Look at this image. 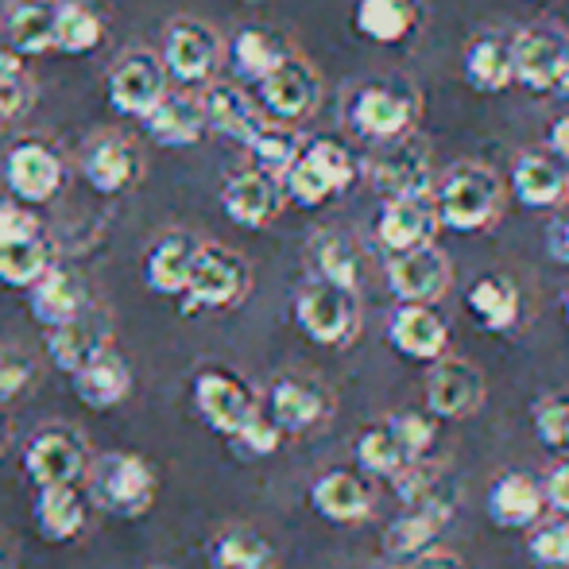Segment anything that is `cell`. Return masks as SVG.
I'll list each match as a JSON object with an SVG mask.
<instances>
[{
	"label": "cell",
	"mask_w": 569,
	"mask_h": 569,
	"mask_svg": "<svg viewBox=\"0 0 569 569\" xmlns=\"http://www.w3.org/2000/svg\"><path fill=\"white\" fill-rule=\"evenodd\" d=\"M500 179L480 163H461L438 182L435 190V213L438 226L453 232H480L500 213Z\"/></svg>",
	"instance_id": "cell-1"
},
{
	"label": "cell",
	"mask_w": 569,
	"mask_h": 569,
	"mask_svg": "<svg viewBox=\"0 0 569 569\" xmlns=\"http://www.w3.org/2000/svg\"><path fill=\"white\" fill-rule=\"evenodd\" d=\"M86 477H90V488H86L90 503H98L109 516L140 519L156 500V469L140 453H106L86 469Z\"/></svg>",
	"instance_id": "cell-2"
},
{
	"label": "cell",
	"mask_w": 569,
	"mask_h": 569,
	"mask_svg": "<svg viewBox=\"0 0 569 569\" xmlns=\"http://www.w3.org/2000/svg\"><path fill=\"white\" fill-rule=\"evenodd\" d=\"M252 287V268L244 263V256H237L232 248L221 244H202L190 263L187 287H182L179 302L182 315H198V310H229Z\"/></svg>",
	"instance_id": "cell-3"
},
{
	"label": "cell",
	"mask_w": 569,
	"mask_h": 569,
	"mask_svg": "<svg viewBox=\"0 0 569 569\" xmlns=\"http://www.w3.org/2000/svg\"><path fill=\"white\" fill-rule=\"evenodd\" d=\"M357 291H349V287L315 279L295 295V326L315 345H326V349L349 345L357 338Z\"/></svg>",
	"instance_id": "cell-4"
},
{
	"label": "cell",
	"mask_w": 569,
	"mask_h": 569,
	"mask_svg": "<svg viewBox=\"0 0 569 569\" xmlns=\"http://www.w3.org/2000/svg\"><path fill=\"white\" fill-rule=\"evenodd\" d=\"M190 399H194L198 419L221 438H229L260 411V399L248 388V380L229 368H202L190 383Z\"/></svg>",
	"instance_id": "cell-5"
},
{
	"label": "cell",
	"mask_w": 569,
	"mask_h": 569,
	"mask_svg": "<svg viewBox=\"0 0 569 569\" xmlns=\"http://www.w3.org/2000/svg\"><path fill=\"white\" fill-rule=\"evenodd\" d=\"M318 98H322V78L310 62L287 54L276 70L256 82V106H260L263 117H271L276 124H299L318 109Z\"/></svg>",
	"instance_id": "cell-6"
},
{
	"label": "cell",
	"mask_w": 569,
	"mask_h": 569,
	"mask_svg": "<svg viewBox=\"0 0 569 569\" xmlns=\"http://www.w3.org/2000/svg\"><path fill=\"white\" fill-rule=\"evenodd\" d=\"M67 163L62 156L39 136H23L8 148L4 156V182L16 202L23 206H47L62 190Z\"/></svg>",
	"instance_id": "cell-7"
},
{
	"label": "cell",
	"mask_w": 569,
	"mask_h": 569,
	"mask_svg": "<svg viewBox=\"0 0 569 569\" xmlns=\"http://www.w3.org/2000/svg\"><path fill=\"white\" fill-rule=\"evenodd\" d=\"M167 86H171V74L163 67V54L148 47L124 51L109 70V101L124 117H148L167 98Z\"/></svg>",
	"instance_id": "cell-8"
},
{
	"label": "cell",
	"mask_w": 569,
	"mask_h": 569,
	"mask_svg": "<svg viewBox=\"0 0 569 569\" xmlns=\"http://www.w3.org/2000/svg\"><path fill=\"white\" fill-rule=\"evenodd\" d=\"M218 62H221V39L210 23L194 20V16H179V20L167 23L163 67L174 82H182V86L210 82Z\"/></svg>",
	"instance_id": "cell-9"
},
{
	"label": "cell",
	"mask_w": 569,
	"mask_h": 569,
	"mask_svg": "<svg viewBox=\"0 0 569 569\" xmlns=\"http://www.w3.org/2000/svg\"><path fill=\"white\" fill-rule=\"evenodd\" d=\"M488 383L472 360L465 357H438L430 360L427 376V407L438 419H469L485 407Z\"/></svg>",
	"instance_id": "cell-10"
},
{
	"label": "cell",
	"mask_w": 569,
	"mask_h": 569,
	"mask_svg": "<svg viewBox=\"0 0 569 569\" xmlns=\"http://www.w3.org/2000/svg\"><path fill=\"white\" fill-rule=\"evenodd\" d=\"M86 469H90V457H86V446L74 430L47 427L23 450V472H28L36 488L78 485L86 477Z\"/></svg>",
	"instance_id": "cell-11"
},
{
	"label": "cell",
	"mask_w": 569,
	"mask_h": 569,
	"mask_svg": "<svg viewBox=\"0 0 569 569\" xmlns=\"http://www.w3.org/2000/svg\"><path fill=\"white\" fill-rule=\"evenodd\" d=\"M450 279H453L450 260H446L435 244L391 252L388 287L399 302H430V307H435V302L450 291Z\"/></svg>",
	"instance_id": "cell-12"
},
{
	"label": "cell",
	"mask_w": 569,
	"mask_h": 569,
	"mask_svg": "<svg viewBox=\"0 0 569 569\" xmlns=\"http://www.w3.org/2000/svg\"><path fill=\"white\" fill-rule=\"evenodd\" d=\"M106 349H109V315L101 307H93V302H86L70 322L47 330V357L67 376H74L78 368H86Z\"/></svg>",
	"instance_id": "cell-13"
},
{
	"label": "cell",
	"mask_w": 569,
	"mask_h": 569,
	"mask_svg": "<svg viewBox=\"0 0 569 569\" xmlns=\"http://www.w3.org/2000/svg\"><path fill=\"white\" fill-rule=\"evenodd\" d=\"M287 194L283 182L276 174L260 171V167H244V171L229 174V182L221 187V206L237 226L244 229H263L279 218Z\"/></svg>",
	"instance_id": "cell-14"
},
{
	"label": "cell",
	"mask_w": 569,
	"mask_h": 569,
	"mask_svg": "<svg viewBox=\"0 0 569 569\" xmlns=\"http://www.w3.org/2000/svg\"><path fill=\"white\" fill-rule=\"evenodd\" d=\"M415 101L411 93L396 90V86H365V90H357V98H352V128H357L360 136H368V140H399V136L411 132L415 124Z\"/></svg>",
	"instance_id": "cell-15"
},
{
	"label": "cell",
	"mask_w": 569,
	"mask_h": 569,
	"mask_svg": "<svg viewBox=\"0 0 569 569\" xmlns=\"http://www.w3.org/2000/svg\"><path fill=\"white\" fill-rule=\"evenodd\" d=\"M569 43L558 31L550 28H527L511 39V70H516V82H523L527 90L547 93L555 90L558 74L566 67Z\"/></svg>",
	"instance_id": "cell-16"
},
{
	"label": "cell",
	"mask_w": 569,
	"mask_h": 569,
	"mask_svg": "<svg viewBox=\"0 0 569 569\" xmlns=\"http://www.w3.org/2000/svg\"><path fill=\"white\" fill-rule=\"evenodd\" d=\"M485 511L500 531H527L547 511V496H542V485L531 472H503L488 488Z\"/></svg>",
	"instance_id": "cell-17"
},
{
	"label": "cell",
	"mask_w": 569,
	"mask_h": 569,
	"mask_svg": "<svg viewBox=\"0 0 569 569\" xmlns=\"http://www.w3.org/2000/svg\"><path fill=\"white\" fill-rule=\"evenodd\" d=\"M388 341L407 360H438L450 345V330L430 302H399L388 322Z\"/></svg>",
	"instance_id": "cell-18"
},
{
	"label": "cell",
	"mask_w": 569,
	"mask_h": 569,
	"mask_svg": "<svg viewBox=\"0 0 569 569\" xmlns=\"http://www.w3.org/2000/svg\"><path fill=\"white\" fill-rule=\"evenodd\" d=\"M36 531L47 542H74L90 523V492L82 485H47L31 503Z\"/></svg>",
	"instance_id": "cell-19"
},
{
	"label": "cell",
	"mask_w": 569,
	"mask_h": 569,
	"mask_svg": "<svg viewBox=\"0 0 569 569\" xmlns=\"http://www.w3.org/2000/svg\"><path fill=\"white\" fill-rule=\"evenodd\" d=\"M376 190L383 198H422L430 194V151L419 136L391 140L388 156L376 163Z\"/></svg>",
	"instance_id": "cell-20"
},
{
	"label": "cell",
	"mask_w": 569,
	"mask_h": 569,
	"mask_svg": "<svg viewBox=\"0 0 569 569\" xmlns=\"http://www.w3.org/2000/svg\"><path fill=\"white\" fill-rule=\"evenodd\" d=\"M438 229L435 202L422 198H383L380 213H376V240L388 252H407V248L430 244Z\"/></svg>",
	"instance_id": "cell-21"
},
{
	"label": "cell",
	"mask_w": 569,
	"mask_h": 569,
	"mask_svg": "<svg viewBox=\"0 0 569 569\" xmlns=\"http://www.w3.org/2000/svg\"><path fill=\"white\" fill-rule=\"evenodd\" d=\"M263 411L271 415L283 435H307L315 430L318 422L330 415V399L318 383L310 380H299V376H283L268 388V407Z\"/></svg>",
	"instance_id": "cell-22"
},
{
	"label": "cell",
	"mask_w": 569,
	"mask_h": 569,
	"mask_svg": "<svg viewBox=\"0 0 569 569\" xmlns=\"http://www.w3.org/2000/svg\"><path fill=\"white\" fill-rule=\"evenodd\" d=\"M28 310L31 318H36L43 330H54V326L70 322V318L78 315V310L90 302V295H86V283L78 271L62 268V263H51V268L43 271V276L36 279V283L28 287Z\"/></svg>",
	"instance_id": "cell-23"
},
{
	"label": "cell",
	"mask_w": 569,
	"mask_h": 569,
	"mask_svg": "<svg viewBox=\"0 0 569 569\" xmlns=\"http://www.w3.org/2000/svg\"><path fill=\"white\" fill-rule=\"evenodd\" d=\"M310 508H315L326 523H338V527L360 523V519H368V511H372V488H368V480L357 477V472L330 469L310 485Z\"/></svg>",
	"instance_id": "cell-24"
},
{
	"label": "cell",
	"mask_w": 569,
	"mask_h": 569,
	"mask_svg": "<svg viewBox=\"0 0 569 569\" xmlns=\"http://www.w3.org/2000/svg\"><path fill=\"white\" fill-rule=\"evenodd\" d=\"M140 167H143L140 151H136V143L124 140V136H101L82 156L86 182H90L98 194H120V190L136 187Z\"/></svg>",
	"instance_id": "cell-25"
},
{
	"label": "cell",
	"mask_w": 569,
	"mask_h": 569,
	"mask_svg": "<svg viewBox=\"0 0 569 569\" xmlns=\"http://www.w3.org/2000/svg\"><path fill=\"white\" fill-rule=\"evenodd\" d=\"M198 248L202 240L190 237V232H163L156 244L148 248L143 256V279L156 295H167V299H179L182 287H187V276H190V263H194Z\"/></svg>",
	"instance_id": "cell-26"
},
{
	"label": "cell",
	"mask_w": 569,
	"mask_h": 569,
	"mask_svg": "<svg viewBox=\"0 0 569 569\" xmlns=\"http://www.w3.org/2000/svg\"><path fill=\"white\" fill-rule=\"evenodd\" d=\"M453 519V503H419V508H403V516L383 531V550L391 558H415L430 550Z\"/></svg>",
	"instance_id": "cell-27"
},
{
	"label": "cell",
	"mask_w": 569,
	"mask_h": 569,
	"mask_svg": "<svg viewBox=\"0 0 569 569\" xmlns=\"http://www.w3.org/2000/svg\"><path fill=\"white\" fill-rule=\"evenodd\" d=\"M148 136L163 148H194L210 124H206V109H202V98H190V93H167L148 117Z\"/></svg>",
	"instance_id": "cell-28"
},
{
	"label": "cell",
	"mask_w": 569,
	"mask_h": 569,
	"mask_svg": "<svg viewBox=\"0 0 569 569\" xmlns=\"http://www.w3.org/2000/svg\"><path fill=\"white\" fill-rule=\"evenodd\" d=\"M202 109H206V124H210V132L229 136V140L244 143V148H248V140L263 128L260 106H256V101L232 82H213L210 90L202 93Z\"/></svg>",
	"instance_id": "cell-29"
},
{
	"label": "cell",
	"mask_w": 569,
	"mask_h": 569,
	"mask_svg": "<svg viewBox=\"0 0 569 569\" xmlns=\"http://www.w3.org/2000/svg\"><path fill=\"white\" fill-rule=\"evenodd\" d=\"M70 380H74V396L82 399L90 411H113L117 403L128 399V391H132V368H128L113 349H106L86 368H78Z\"/></svg>",
	"instance_id": "cell-30"
},
{
	"label": "cell",
	"mask_w": 569,
	"mask_h": 569,
	"mask_svg": "<svg viewBox=\"0 0 569 569\" xmlns=\"http://www.w3.org/2000/svg\"><path fill=\"white\" fill-rule=\"evenodd\" d=\"M465 307H469L472 322L488 333H503L519 322V287L508 276H480L477 283L465 291Z\"/></svg>",
	"instance_id": "cell-31"
},
{
	"label": "cell",
	"mask_w": 569,
	"mask_h": 569,
	"mask_svg": "<svg viewBox=\"0 0 569 569\" xmlns=\"http://www.w3.org/2000/svg\"><path fill=\"white\" fill-rule=\"evenodd\" d=\"M62 0H12L4 12L8 43L20 54H43L54 47V20Z\"/></svg>",
	"instance_id": "cell-32"
},
{
	"label": "cell",
	"mask_w": 569,
	"mask_h": 569,
	"mask_svg": "<svg viewBox=\"0 0 569 569\" xmlns=\"http://www.w3.org/2000/svg\"><path fill=\"white\" fill-rule=\"evenodd\" d=\"M511 190L527 210H550L566 198V171L555 156H523L511 171Z\"/></svg>",
	"instance_id": "cell-33"
},
{
	"label": "cell",
	"mask_w": 569,
	"mask_h": 569,
	"mask_svg": "<svg viewBox=\"0 0 569 569\" xmlns=\"http://www.w3.org/2000/svg\"><path fill=\"white\" fill-rule=\"evenodd\" d=\"M465 82L477 93H503L516 82L511 70V39L503 36H480L465 51Z\"/></svg>",
	"instance_id": "cell-34"
},
{
	"label": "cell",
	"mask_w": 569,
	"mask_h": 569,
	"mask_svg": "<svg viewBox=\"0 0 569 569\" xmlns=\"http://www.w3.org/2000/svg\"><path fill=\"white\" fill-rule=\"evenodd\" d=\"M352 23L372 43H403L419 23L415 0H357Z\"/></svg>",
	"instance_id": "cell-35"
},
{
	"label": "cell",
	"mask_w": 569,
	"mask_h": 569,
	"mask_svg": "<svg viewBox=\"0 0 569 569\" xmlns=\"http://www.w3.org/2000/svg\"><path fill=\"white\" fill-rule=\"evenodd\" d=\"M229 59L232 67H237L240 78H248V82H260L268 70H276L279 62L287 59V47L283 39L276 36V31L268 28H240L237 36H232L229 43Z\"/></svg>",
	"instance_id": "cell-36"
},
{
	"label": "cell",
	"mask_w": 569,
	"mask_h": 569,
	"mask_svg": "<svg viewBox=\"0 0 569 569\" xmlns=\"http://www.w3.org/2000/svg\"><path fill=\"white\" fill-rule=\"evenodd\" d=\"M310 263H315L318 279L357 291L360 256H357V248H352L349 237H341V232H318V237L310 240Z\"/></svg>",
	"instance_id": "cell-37"
},
{
	"label": "cell",
	"mask_w": 569,
	"mask_h": 569,
	"mask_svg": "<svg viewBox=\"0 0 569 569\" xmlns=\"http://www.w3.org/2000/svg\"><path fill=\"white\" fill-rule=\"evenodd\" d=\"M51 263H54V244L43 232L31 240H16V244H0V283L28 291Z\"/></svg>",
	"instance_id": "cell-38"
},
{
	"label": "cell",
	"mask_w": 569,
	"mask_h": 569,
	"mask_svg": "<svg viewBox=\"0 0 569 569\" xmlns=\"http://www.w3.org/2000/svg\"><path fill=\"white\" fill-rule=\"evenodd\" d=\"M391 485H396V496L403 500V508H419V503H457L450 480H446L442 469L430 465L427 457L407 461L399 472H391Z\"/></svg>",
	"instance_id": "cell-39"
},
{
	"label": "cell",
	"mask_w": 569,
	"mask_h": 569,
	"mask_svg": "<svg viewBox=\"0 0 569 569\" xmlns=\"http://www.w3.org/2000/svg\"><path fill=\"white\" fill-rule=\"evenodd\" d=\"M106 39V20L82 0H62L59 20H54V51L86 54Z\"/></svg>",
	"instance_id": "cell-40"
},
{
	"label": "cell",
	"mask_w": 569,
	"mask_h": 569,
	"mask_svg": "<svg viewBox=\"0 0 569 569\" xmlns=\"http://www.w3.org/2000/svg\"><path fill=\"white\" fill-rule=\"evenodd\" d=\"M271 547L263 535L248 527H232L210 542V569H268Z\"/></svg>",
	"instance_id": "cell-41"
},
{
	"label": "cell",
	"mask_w": 569,
	"mask_h": 569,
	"mask_svg": "<svg viewBox=\"0 0 569 569\" xmlns=\"http://www.w3.org/2000/svg\"><path fill=\"white\" fill-rule=\"evenodd\" d=\"M352 453H357L360 469L372 472V477H391V472H399L407 461H411L388 419L376 422V427H368L365 435L357 438V450H352Z\"/></svg>",
	"instance_id": "cell-42"
},
{
	"label": "cell",
	"mask_w": 569,
	"mask_h": 569,
	"mask_svg": "<svg viewBox=\"0 0 569 569\" xmlns=\"http://www.w3.org/2000/svg\"><path fill=\"white\" fill-rule=\"evenodd\" d=\"M248 151H252V163L260 167V171H268V174H276V179H283L287 174V167L299 159V151H302V136L295 132V128H287V124H268L263 120V128L260 132L248 140Z\"/></svg>",
	"instance_id": "cell-43"
},
{
	"label": "cell",
	"mask_w": 569,
	"mask_h": 569,
	"mask_svg": "<svg viewBox=\"0 0 569 569\" xmlns=\"http://www.w3.org/2000/svg\"><path fill=\"white\" fill-rule=\"evenodd\" d=\"M302 156L326 174V182L333 187V194H345V190L357 182V159L345 148L341 140H330V136H318V140L302 143Z\"/></svg>",
	"instance_id": "cell-44"
},
{
	"label": "cell",
	"mask_w": 569,
	"mask_h": 569,
	"mask_svg": "<svg viewBox=\"0 0 569 569\" xmlns=\"http://www.w3.org/2000/svg\"><path fill=\"white\" fill-rule=\"evenodd\" d=\"M226 442L232 446V453L244 457V461H263V457H271L279 450V442H283V430H279L276 422H271V415L260 407V411H256L244 427L232 430Z\"/></svg>",
	"instance_id": "cell-45"
},
{
	"label": "cell",
	"mask_w": 569,
	"mask_h": 569,
	"mask_svg": "<svg viewBox=\"0 0 569 569\" xmlns=\"http://www.w3.org/2000/svg\"><path fill=\"white\" fill-rule=\"evenodd\" d=\"M531 427H535V438H539L547 450H566L569 442V396H539L531 403Z\"/></svg>",
	"instance_id": "cell-46"
},
{
	"label": "cell",
	"mask_w": 569,
	"mask_h": 569,
	"mask_svg": "<svg viewBox=\"0 0 569 569\" xmlns=\"http://www.w3.org/2000/svg\"><path fill=\"white\" fill-rule=\"evenodd\" d=\"M527 555L542 569H569V516L555 523H535V535L527 542Z\"/></svg>",
	"instance_id": "cell-47"
},
{
	"label": "cell",
	"mask_w": 569,
	"mask_h": 569,
	"mask_svg": "<svg viewBox=\"0 0 569 569\" xmlns=\"http://www.w3.org/2000/svg\"><path fill=\"white\" fill-rule=\"evenodd\" d=\"M388 422H391V430H396L399 442H403V450L411 461H419V457L430 453V446H435V438H438V430L430 419H422L419 411H399V415H391Z\"/></svg>",
	"instance_id": "cell-48"
},
{
	"label": "cell",
	"mask_w": 569,
	"mask_h": 569,
	"mask_svg": "<svg viewBox=\"0 0 569 569\" xmlns=\"http://www.w3.org/2000/svg\"><path fill=\"white\" fill-rule=\"evenodd\" d=\"M43 232L36 210L23 202H0V244H16V240H31Z\"/></svg>",
	"instance_id": "cell-49"
},
{
	"label": "cell",
	"mask_w": 569,
	"mask_h": 569,
	"mask_svg": "<svg viewBox=\"0 0 569 569\" xmlns=\"http://www.w3.org/2000/svg\"><path fill=\"white\" fill-rule=\"evenodd\" d=\"M31 383V365L20 352H0V403H12Z\"/></svg>",
	"instance_id": "cell-50"
},
{
	"label": "cell",
	"mask_w": 569,
	"mask_h": 569,
	"mask_svg": "<svg viewBox=\"0 0 569 569\" xmlns=\"http://www.w3.org/2000/svg\"><path fill=\"white\" fill-rule=\"evenodd\" d=\"M28 98H31V90H28V82H23V74L0 78V128L12 124V120L28 109Z\"/></svg>",
	"instance_id": "cell-51"
},
{
	"label": "cell",
	"mask_w": 569,
	"mask_h": 569,
	"mask_svg": "<svg viewBox=\"0 0 569 569\" xmlns=\"http://www.w3.org/2000/svg\"><path fill=\"white\" fill-rule=\"evenodd\" d=\"M542 496H547V508L569 516V457L562 465H555V469H550L547 485H542Z\"/></svg>",
	"instance_id": "cell-52"
},
{
	"label": "cell",
	"mask_w": 569,
	"mask_h": 569,
	"mask_svg": "<svg viewBox=\"0 0 569 569\" xmlns=\"http://www.w3.org/2000/svg\"><path fill=\"white\" fill-rule=\"evenodd\" d=\"M407 569H465V562L450 550H422L415 558H403Z\"/></svg>",
	"instance_id": "cell-53"
},
{
	"label": "cell",
	"mask_w": 569,
	"mask_h": 569,
	"mask_svg": "<svg viewBox=\"0 0 569 569\" xmlns=\"http://www.w3.org/2000/svg\"><path fill=\"white\" fill-rule=\"evenodd\" d=\"M547 252H550V260H558V263H566V268H569V218H562V221H555V226H550Z\"/></svg>",
	"instance_id": "cell-54"
},
{
	"label": "cell",
	"mask_w": 569,
	"mask_h": 569,
	"mask_svg": "<svg viewBox=\"0 0 569 569\" xmlns=\"http://www.w3.org/2000/svg\"><path fill=\"white\" fill-rule=\"evenodd\" d=\"M16 74H23V54L8 39H0V78H16Z\"/></svg>",
	"instance_id": "cell-55"
},
{
	"label": "cell",
	"mask_w": 569,
	"mask_h": 569,
	"mask_svg": "<svg viewBox=\"0 0 569 569\" xmlns=\"http://www.w3.org/2000/svg\"><path fill=\"white\" fill-rule=\"evenodd\" d=\"M550 151H555L558 159H566V163H569V117L558 120L555 132H550Z\"/></svg>",
	"instance_id": "cell-56"
},
{
	"label": "cell",
	"mask_w": 569,
	"mask_h": 569,
	"mask_svg": "<svg viewBox=\"0 0 569 569\" xmlns=\"http://www.w3.org/2000/svg\"><path fill=\"white\" fill-rule=\"evenodd\" d=\"M555 93H562V98H569V54H566L562 74H558V82H555Z\"/></svg>",
	"instance_id": "cell-57"
},
{
	"label": "cell",
	"mask_w": 569,
	"mask_h": 569,
	"mask_svg": "<svg viewBox=\"0 0 569 569\" xmlns=\"http://www.w3.org/2000/svg\"><path fill=\"white\" fill-rule=\"evenodd\" d=\"M562 315H566V322H569V291H566V302H562Z\"/></svg>",
	"instance_id": "cell-58"
},
{
	"label": "cell",
	"mask_w": 569,
	"mask_h": 569,
	"mask_svg": "<svg viewBox=\"0 0 569 569\" xmlns=\"http://www.w3.org/2000/svg\"><path fill=\"white\" fill-rule=\"evenodd\" d=\"M383 569H407V562H391V566H383Z\"/></svg>",
	"instance_id": "cell-59"
},
{
	"label": "cell",
	"mask_w": 569,
	"mask_h": 569,
	"mask_svg": "<svg viewBox=\"0 0 569 569\" xmlns=\"http://www.w3.org/2000/svg\"><path fill=\"white\" fill-rule=\"evenodd\" d=\"M0 438H4V419H0Z\"/></svg>",
	"instance_id": "cell-60"
},
{
	"label": "cell",
	"mask_w": 569,
	"mask_h": 569,
	"mask_svg": "<svg viewBox=\"0 0 569 569\" xmlns=\"http://www.w3.org/2000/svg\"><path fill=\"white\" fill-rule=\"evenodd\" d=\"M566 194H569V174H566Z\"/></svg>",
	"instance_id": "cell-61"
},
{
	"label": "cell",
	"mask_w": 569,
	"mask_h": 569,
	"mask_svg": "<svg viewBox=\"0 0 569 569\" xmlns=\"http://www.w3.org/2000/svg\"><path fill=\"white\" fill-rule=\"evenodd\" d=\"M562 453H566V457H569V442H566V450H562Z\"/></svg>",
	"instance_id": "cell-62"
}]
</instances>
